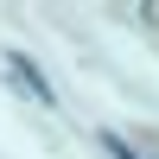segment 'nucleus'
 <instances>
[{
    "label": "nucleus",
    "mask_w": 159,
    "mask_h": 159,
    "mask_svg": "<svg viewBox=\"0 0 159 159\" xmlns=\"http://www.w3.org/2000/svg\"><path fill=\"white\" fill-rule=\"evenodd\" d=\"M13 76H19V83H25V89H32V96H38V102H45V108H57V89H51V83H45V76H38V64H32V57H25V51H13Z\"/></svg>",
    "instance_id": "f257e3e1"
},
{
    "label": "nucleus",
    "mask_w": 159,
    "mask_h": 159,
    "mask_svg": "<svg viewBox=\"0 0 159 159\" xmlns=\"http://www.w3.org/2000/svg\"><path fill=\"white\" fill-rule=\"evenodd\" d=\"M102 147H108V159H140V153H134V147H127V140H121V134H102Z\"/></svg>",
    "instance_id": "f03ea898"
}]
</instances>
